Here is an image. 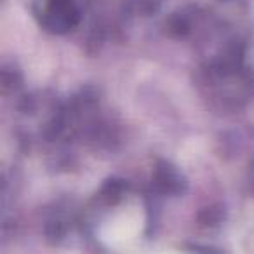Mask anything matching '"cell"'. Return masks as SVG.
Segmentation results:
<instances>
[{
  "label": "cell",
  "instance_id": "cell-1",
  "mask_svg": "<svg viewBox=\"0 0 254 254\" xmlns=\"http://www.w3.org/2000/svg\"><path fill=\"white\" fill-rule=\"evenodd\" d=\"M80 11L75 0H51L44 12V25L53 32H66L78 21Z\"/></svg>",
  "mask_w": 254,
  "mask_h": 254
},
{
  "label": "cell",
  "instance_id": "cell-2",
  "mask_svg": "<svg viewBox=\"0 0 254 254\" xmlns=\"http://www.w3.org/2000/svg\"><path fill=\"white\" fill-rule=\"evenodd\" d=\"M155 185L164 193H181L185 188V180L176 167L162 162L155 169Z\"/></svg>",
  "mask_w": 254,
  "mask_h": 254
},
{
  "label": "cell",
  "instance_id": "cell-3",
  "mask_svg": "<svg viewBox=\"0 0 254 254\" xmlns=\"http://www.w3.org/2000/svg\"><path fill=\"white\" fill-rule=\"evenodd\" d=\"M160 5V0H129V7H131L132 12L136 14H152L159 9Z\"/></svg>",
  "mask_w": 254,
  "mask_h": 254
}]
</instances>
